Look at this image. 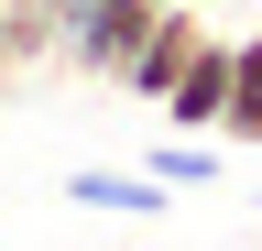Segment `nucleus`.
Segmentation results:
<instances>
[{
	"label": "nucleus",
	"mask_w": 262,
	"mask_h": 251,
	"mask_svg": "<svg viewBox=\"0 0 262 251\" xmlns=\"http://www.w3.org/2000/svg\"><path fill=\"white\" fill-rule=\"evenodd\" d=\"M219 44V22L208 11H186V0H175V11H164L153 22V33H142V55H131V66H120V87H131V99H175V87H186V66H196V55H208Z\"/></svg>",
	"instance_id": "1"
},
{
	"label": "nucleus",
	"mask_w": 262,
	"mask_h": 251,
	"mask_svg": "<svg viewBox=\"0 0 262 251\" xmlns=\"http://www.w3.org/2000/svg\"><path fill=\"white\" fill-rule=\"evenodd\" d=\"M219 109H229V33L186 66V87L164 99V120H175V131H219Z\"/></svg>",
	"instance_id": "2"
},
{
	"label": "nucleus",
	"mask_w": 262,
	"mask_h": 251,
	"mask_svg": "<svg viewBox=\"0 0 262 251\" xmlns=\"http://www.w3.org/2000/svg\"><path fill=\"white\" fill-rule=\"evenodd\" d=\"M219 142H262V33H229V109H219Z\"/></svg>",
	"instance_id": "3"
},
{
	"label": "nucleus",
	"mask_w": 262,
	"mask_h": 251,
	"mask_svg": "<svg viewBox=\"0 0 262 251\" xmlns=\"http://www.w3.org/2000/svg\"><path fill=\"white\" fill-rule=\"evenodd\" d=\"M66 197H77V208H120V218H153V208H164V175H153V186H142V175H77Z\"/></svg>",
	"instance_id": "4"
},
{
	"label": "nucleus",
	"mask_w": 262,
	"mask_h": 251,
	"mask_svg": "<svg viewBox=\"0 0 262 251\" xmlns=\"http://www.w3.org/2000/svg\"><path fill=\"white\" fill-rule=\"evenodd\" d=\"M153 175H164V186H196V175H208V142H164Z\"/></svg>",
	"instance_id": "5"
}]
</instances>
